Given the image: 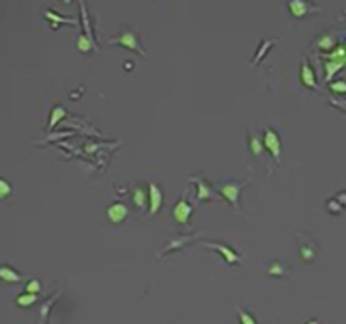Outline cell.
Returning <instances> with one entry per match:
<instances>
[{
  "instance_id": "cell-16",
  "label": "cell",
  "mask_w": 346,
  "mask_h": 324,
  "mask_svg": "<svg viewBox=\"0 0 346 324\" xmlns=\"http://www.w3.org/2000/svg\"><path fill=\"white\" fill-rule=\"evenodd\" d=\"M0 280H4L7 283H19L22 280V275L15 272L12 266L0 265Z\"/></svg>"
},
{
  "instance_id": "cell-14",
  "label": "cell",
  "mask_w": 346,
  "mask_h": 324,
  "mask_svg": "<svg viewBox=\"0 0 346 324\" xmlns=\"http://www.w3.org/2000/svg\"><path fill=\"white\" fill-rule=\"evenodd\" d=\"M44 17H46L49 22H51V27L53 29H58V26L60 24H68V26H76L78 24V21L76 19H73V17H65V15H60L56 10H53V9H49V10H46L44 12Z\"/></svg>"
},
{
  "instance_id": "cell-18",
  "label": "cell",
  "mask_w": 346,
  "mask_h": 324,
  "mask_svg": "<svg viewBox=\"0 0 346 324\" xmlns=\"http://www.w3.org/2000/svg\"><path fill=\"white\" fill-rule=\"evenodd\" d=\"M344 65L346 63H343V61H326V63H324V70H326V78H324V80L331 82V78L336 75L339 70H343Z\"/></svg>"
},
{
  "instance_id": "cell-4",
  "label": "cell",
  "mask_w": 346,
  "mask_h": 324,
  "mask_svg": "<svg viewBox=\"0 0 346 324\" xmlns=\"http://www.w3.org/2000/svg\"><path fill=\"white\" fill-rule=\"evenodd\" d=\"M200 236L199 233H192V234H175V236H171L168 241H166L165 248L158 251V260H161L163 256H166L168 253H171V251H178L182 250L185 244L192 243L194 239H197Z\"/></svg>"
},
{
  "instance_id": "cell-3",
  "label": "cell",
  "mask_w": 346,
  "mask_h": 324,
  "mask_svg": "<svg viewBox=\"0 0 346 324\" xmlns=\"http://www.w3.org/2000/svg\"><path fill=\"white\" fill-rule=\"evenodd\" d=\"M249 183V180H244V182H236V180H227L224 183H221L219 185V192L221 195L224 197L227 202H229L234 209H238V197H239V192L243 190L244 187H246Z\"/></svg>"
},
{
  "instance_id": "cell-27",
  "label": "cell",
  "mask_w": 346,
  "mask_h": 324,
  "mask_svg": "<svg viewBox=\"0 0 346 324\" xmlns=\"http://www.w3.org/2000/svg\"><path fill=\"white\" fill-rule=\"evenodd\" d=\"M329 88H331L333 93H343V96H346V80L339 78L336 82H329Z\"/></svg>"
},
{
  "instance_id": "cell-26",
  "label": "cell",
  "mask_w": 346,
  "mask_h": 324,
  "mask_svg": "<svg viewBox=\"0 0 346 324\" xmlns=\"http://www.w3.org/2000/svg\"><path fill=\"white\" fill-rule=\"evenodd\" d=\"M236 314H238L239 322H241V324H258V322H256V319H255V316H251L249 312L241 309L239 306H236Z\"/></svg>"
},
{
  "instance_id": "cell-20",
  "label": "cell",
  "mask_w": 346,
  "mask_h": 324,
  "mask_svg": "<svg viewBox=\"0 0 346 324\" xmlns=\"http://www.w3.org/2000/svg\"><path fill=\"white\" fill-rule=\"evenodd\" d=\"M66 117V110L61 107V105H54L53 110H51V116H49V124H48V129H51L58 124L61 119H65Z\"/></svg>"
},
{
  "instance_id": "cell-25",
  "label": "cell",
  "mask_w": 346,
  "mask_h": 324,
  "mask_svg": "<svg viewBox=\"0 0 346 324\" xmlns=\"http://www.w3.org/2000/svg\"><path fill=\"white\" fill-rule=\"evenodd\" d=\"M266 272H268V275L272 277H282L283 273H285V266H283L280 261H272V263L268 265V268H266Z\"/></svg>"
},
{
  "instance_id": "cell-13",
  "label": "cell",
  "mask_w": 346,
  "mask_h": 324,
  "mask_svg": "<svg viewBox=\"0 0 346 324\" xmlns=\"http://www.w3.org/2000/svg\"><path fill=\"white\" fill-rule=\"evenodd\" d=\"M131 199H132V205L139 211V212H144L146 211V205H148V197H146V188L143 185H136L132 187L131 190Z\"/></svg>"
},
{
  "instance_id": "cell-1",
  "label": "cell",
  "mask_w": 346,
  "mask_h": 324,
  "mask_svg": "<svg viewBox=\"0 0 346 324\" xmlns=\"http://www.w3.org/2000/svg\"><path fill=\"white\" fill-rule=\"evenodd\" d=\"M107 43L109 44H119V46H124L126 49H129V51L138 53L139 56H144V51H143L141 44H139L138 32L132 31V29H124L119 36L110 37Z\"/></svg>"
},
{
  "instance_id": "cell-29",
  "label": "cell",
  "mask_w": 346,
  "mask_h": 324,
  "mask_svg": "<svg viewBox=\"0 0 346 324\" xmlns=\"http://www.w3.org/2000/svg\"><path fill=\"white\" fill-rule=\"evenodd\" d=\"M26 292L37 295L39 292H41V282H39L37 278H32V280H29L26 283Z\"/></svg>"
},
{
  "instance_id": "cell-8",
  "label": "cell",
  "mask_w": 346,
  "mask_h": 324,
  "mask_svg": "<svg viewBox=\"0 0 346 324\" xmlns=\"http://www.w3.org/2000/svg\"><path fill=\"white\" fill-rule=\"evenodd\" d=\"M148 205H149V216L151 217L161 209V205H163V192H161V188L153 182L148 183Z\"/></svg>"
},
{
  "instance_id": "cell-19",
  "label": "cell",
  "mask_w": 346,
  "mask_h": 324,
  "mask_svg": "<svg viewBox=\"0 0 346 324\" xmlns=\"http://www.w3.org/2000/svg\"><path fill=\"white\" fill-rule=\"evenodd\" d=\"M60 294H61V290H56V292L53 294V297H51V299H48L46 302H44V304L41 306V324H46V322H48V312L51 311L53 304L60 299Z\"/></svg>"
},
{
  "instance_id": "cell-11",
  "label": "cell",
  "mask_w": 346,
  "mask_h": 324,
  "mask_svg": "<svg viewBox=\"0 0 346 324\" xmlns=\"http://www.w3.org/2000/svg\"><path fill=\"white\" fill-rule=\"evenodd\" d=\"M300 82L304 83V87L312 88V90H317V80L314 68L307 63V60H302V65H300Z\"/></svg>"
},
{
  "instance_id": "cell-24",
  "label": "cell",
  "mask_w": 346,
  "mask_h": 324,
  "mask_svg": "<svg viewBox=\"0 0 346 324\" xmlns=\"http://www.w3.org/2000/svg\"><path fill=\"white\" fill-rule=\"evenodd\" d=\"M326 209H328V212L329 214H333V216H338V214H341V212L344 211V207L341 204L338 202L336 199L334 197H331V199H328L326 200Z\"/></svg>"
},
{
  "instance_id": "cell-32",
  "label": "cell",
  "mask_w": 346,
  "mask_h": 324,
  "mask_svg": "<svg viewBox=\"0 0 346 324\" xmlns=\"http://www.w3.org/2000/svg\"><path fill=\"white\" fill-rule=\"evenodd\" d=\"M126 70H131V68H134V63H131V61H126Z\"/></svg>"
},
{
  "instance_id": "cell-7",
  "label": "cell",
  "mask_w": 346,
  "mask_h": 324,
  "mask_svg": "<svg viewBox=\"0 0 346 324\" xmlns=\"http://www.w3.org/2000/svg\"><path fill=\"white\" fill-rule=\"evenodd\" d=\"M188 182L195 183V188H197V195H195V200H199V202H205V200H212V199H214V190H212L210 183L205 180L204 177L192 175L190 178H188Z\"/></svg>"
},
{
  "instance_id": "cell-12",
  "label": "cell",
  "mask_w": 346,
  "mask_h": 324,
  "mask_svg": "<svg viewBox=\"0 0 346 324\" xmlns=\"http://www.w3.org/2000/svg\"><path fill=\"white\" fill-rule=\"evenodd\" d=\"M287 5H289L290 15H292V17H295V19H302L307 14L312 12L311 4L305 2V0H290Z\"/></svg>"
},
{
  "instance_id": "cell-10",
  "label": "cell",
  "mask_w": 346,
  "mask_h": 324,
  "mask_svg": "<svg viewBox=\"0 0 346 324\" xmlns=\"http://www.w3.org/2000/svg\"><path fill=\"white\" fill-rule=\"evenodd\" d=\"M307 239H300L299 241V253L304 261H314L317 256V243L312 239L309 234L305 236Z\"/></svg>"
},
{
  "instance_id": "cell-9",
  "label": "cell",
  "mask_w": 346,
  "mask_h": 324,
  "mask_svg": "<svg viewBox=\"0 0 346 324\" xmlns=\"http://www.w3.org/2000/svg\"><path fill=\"white\" fill-rule=\"evenodd\" d=\"M127 214H129V209H127V205L124 202H114L105 209V216H107V219L116 226L121 224V222H124Z\"/></svg>"
},
{
  "instance_id": "cell-21",
  "label": "cell",
  "mask_w": 346,
  "mask_h": 324,
  "mask_svg": "<svg viewBox=\"0 0 346 324\" xmlns=\"http://www.w3.org/2000/svg\"><path fill=\"white\" fill-rule=\"evenodd\" d=\"M248 144H249V151L253 153V156H260L263 153V141H260L258 136H253V134H248Z\"/></svg>"
},
{
  "instance_id": "cell-31",
  "label": "cell",
  "mask_w": 346,
  "mask_h": 324,
  "mask_svg": "<svg viewBox=\"0 0 346 324\" xmlns=\"http://www.w3.org/2000/svg\"><path fill=\"white\" fill-rule=\"evenodd\" d=\"M334 199H336L338 202L341 204L343 207L346 209V190H339V192H338L336 195H334Z\"/></svg>"
},
{
  "instance_id": "cell-22",
  "label": "cell",
  "mask_w": 346,
  "mask_h": 324,
  "mask_svg": "<svg viewBox=\"0 0 346 324\" xmlns=\"http://www.w3.org/2000/svg\"><path fill=\"white\" fill-rule=\"evenodd\" d=\"M334 46H336V41H334V37L331 34H324L317 39V48H319L321 51H333Z\"/></svg>"
},
{
  "instance_id": "cell-30",
  "label": "cell",
  "mask_w": 346,
  "mask_h": 324,
  "mask_svg": "<svg viewBox=\"0 0 346 324\" xmlns=\"http://www.w3.org/2000/svg\"><path fill=\"white\" fill-rule=\"evenodd\" d=\"M329 104H333L334 107L341 109L343 112H346V100L344 99H334V97H331V99H329Z\"/></svg>"
},
{
  "instance_id": "cell-15",
  "label": "cell",
  "mask_w": 346,
  "mask_h": 324,
  "mask_svg": "<svg viewBox=\"0 0 346 324\" xmlns=\"http://www.w3.org/2000/svg\"><path fill=\"white\" fill-rule=\"evenodd\" d=\"M273 44H277V37H272V39H263V41L260 43V48L258 51H256V54L253 58H251V65H258L261 60L265 58V54L270 51Z\"/></svg>"
},
{
  "instance_id": "cell-5",
  "label": "cell",
  "mask_w": 346,
  "mask_h": 324,
  "mask_svg": "<svg viewBox=\"0 0 346 324\" xmlns=\"http://www.w3.org/2000/svg\"><path fill=\"white\" fill-rule=\"evenodd\" d=\"M192 212H194V205L190 202H187V200H185V194H183L182 197L177 200V204L173 205L171 214H173V217H175V221L178 222V224L190 226Z\"/></svg>"
},
{
  "instance_id": "cell-23",
  "label": "cell",
  "mask_w": 346,
  "mask_h": 324,
  "mask_svg": "<svg viewBox=\"0 0 346 324\" xmlns=\"http://www.w3.org/2000/svg\"><path fill=\"white\" fill-rule=\"evenodd\" d=\"M36 300H37V295L36 294H29V292H24V294H21L19 297H17V306H21V307H29V306H32V304H36Z\"/></svg>"
},
{
  "instance_id": "cell-33",
  "label": "cell",
  "mask_w": 346,
  "mask_h": 324,
  "mask_svg": "<svg viewBox=\"0 0 346 324\" xmlns=\"http://www.w3.org/2000/svg\"><path fill=\"white\" fill-rule=\"evenodd\" d=\"M305 324H319V321H317V319H311V321H307Z\"/></svg>"
},
{
  "instance_id": "cell-2",
  "label": "cell",
  "mask_w": 346,
  "mask_h": 324,
  "mask_svg": "<svg viewBox=\"0 0 346 324\" xmlns=\"http://www.w3.org/2000/svg\"><path fill=\"white\" fill-rule=\"evenodd\" d=\"M263 148L268 149L273 156L275 165L280 163V153H282V141L278 132L273 127H265L263 129Z\"/></svg>"
},
{
  "instance_id": "cell-28",
  "label": "cell",
  "mask_w": 346,
  "mask_h": 324,
  "mask_svg": "<svg viewBox=\"0 0 346 324\" xmlns=\"http://www.w3.org/2000/svg\"><path fill=\"white\" fill-rule=\"evenodd\" d=\"M10 194H12V185H10L5 178L0 177V200L7 199Z\"/></svg>"
},
{
  "instance_id": "cell-6",
  "label": "cell",
  "mask_w": 346,
  "mask_h": 324,
  "mask_svg": "<svg viewBox=\"0 0 346 324\" xmlns=\"http://www.w3.org/2000/svg\"><path fill=\"white\" fill-rule=\"evenodd\" d=\"M204 246L217 251V253H219L222 258H224V261H226L227 265H238V263H241V256H239L231 246H227V244H224V243H219V241H214V243H212V241H205Z\"/></svg>"
},
{
  "instance_id": "cell-17",
  "label": "cell",
  "mask_w": 346,
  "mask_h": 324,
  "mask_svg": "<svg viewBox=\"0 0 346 324\" xmlns=\"http://www.w3.org/2000/svg\"><path fill=\"white\" fill-rule=\"evenodd\" d=\"M76 48H78V51H82V53L92 51V48L95 49V51H99V46L95 44V41H92V39L87 37L85 34L78 36V39H76Z\"/></svg>"
}]
</instances>
